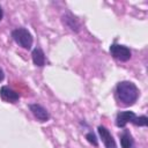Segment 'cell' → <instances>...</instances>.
<instances>
[{"label": "cell", "instance_id": "8fae6325", "mask_svg": "<svg viewBox=\"0 0 148 148\" xmlns=\"http://www.w3.org/2000/svg\"><path fill=\"white\" fill-rule=\"evenodd\" d=\"M132 124L136 125V126H147L148 124V118L146 116H140V117H135L132 121Z\"/></svg>", "mask_w": 148, "mask_h": 148}, {"label": "cell", "instance_id": "6da1fadb", "mask_svg": "<svg viewBox=\"0 0 148 148\" xmlns=\"http://www.w3.org/2000/svg\"><path fill=\"white\" fill-rule=\"evenodd\" d=\"M139 92L140 91L135 83L131 81H121L116 87V96L118 101L125 106L133 105L139 98Z\"/></svg>", "mask_w": 148, "mask_h": 148}, {"label": "cell", "instance_id": "7a4b0ae2", "mask_svg": "<svg viewBox=\"0 0 148 148\" xmlns=\"http://www.w3.org/2000/svg\"><path fill=\"white\" fill-rule=\"evenodd\" d=\"M12 37L16 42V44H18L21 47H23L25 50L31 49L32 43H34V38H32V35L25 28L14 29L12 31Z\"/></svg>", "mask_w": 148, "mask_h": 148}, {"label": "cell", "instance_id": "4fadbf2b", "mask_svg": "<svg viewBox=\"0 0 148 148\" xmlns=\"http://www.w3.org/2000/svg\"><path fill=\"white\" fill-rule=\"evenodd\" d=\"M5 79V73H3V71H2V68L0 67V82L2 81Z\"/></svg>", "mask_w": 148, "mask_h": 148}, {"label": "cell", "instance_id": "52a82bcc", "mask_svg": "<svg viewBox=\"0 0 148 148\" xmlns=\"http://www.w3.org/2000/svg\"><path fill=\"white\" fill-rule=\"evenodd\" d=\"M135 113L133 111H121L117 114L116 118V125L118 127H125L127 123H132L135 118Z\"/></svg>", "mask_w": 148, "mask_h": 148}, {"label": "cell", "instance_id": "7c38bea8", "mask_svg": "<svg viewBox=\"0 0 148 148\" xmlns=\"http://www.w3.org/2000/svg\"><path fill=\"white\" fill-rule=\"evenodd\" d=\"M86 139H87V141L89 142V143H91V145H94V146H98V140H97V138H96V135L92 133V132H89V133H87L86 134Z\"/></svg>", "mask_w": 148, "mask_h": 148}, {"label": "cell", "instance_id": "3957f363", "mask_svg": "<svg viewBox=\"0 0 148 148\" xmlns=\"http://www.w3.org/2000/svg\"><path fill=\"white\" fill-rule=\"evenodd\" d=\"M110 53L111 56L120 61H127L131 59V50L125 46V45H120V44H112L110 46Z\"/></svg>", "mask_w": 148, "mask_h": 148}, {"label": "cell", "instance_id": "277c9868", "mask_svg": "<svg viewBox=\"0 0 148 148\" xmlns=\"http://www.w3.org/2000/svg\"><path fill=\"white\" fill-rule=\"evenodd\" d=\"M29 109H30V111L32 112V114L35 116V118H36L37 120L42 121V123L47 121V120L50 119V117H51L50 113H49V111H47L44 106H42L40 104H37V103L30 104V105H29Z\"/></svg>", "mask_w": 148, "mask_h": 148}, {"label": "cell", "instance_id": "30bf717a", "mask_svg": "<svg viewBox=\"0 0 148 148\" xmlns=\"http://www.w3.org/2000/svg\"><path fill=\"white\" fill-rule=\"evenodd\" d=\"M133 138L128 131H124L123 134L120 135V145L123 148H132L133 147Z\"/></svg>", "mask_w": 148, "mask_h": 148}, {"label": "cell", "instance_id": "ba28073f", "mask_svg": "<svg viewBox=\"0 0 148 148\" xmlns=\"http://www.w3.org/2000/svg\"><path fill=\"white\" fill-rule=\"evenodd\" d=\"M62 23L67 28H69L72 31H75V32L80 31V23L76 20V17L74 15H72L71 13H67V14L62 15Z\"/></svg>", "mask_w": 148, "mask_h": 148}, {"label": "cell", "instance_id": "5bb4252c", "mask_svg": "<svg viewBox=\"0 0 148 148\" xmlns=\"http://www.w3.org/2000/svg\"><path fill=\"white\" fill-rule=\"evenodd\" d=\"M2 17H3V10H2V8H1V6H0V21L2 20Z\"/></svg>", "mask_w": 148, "mask_h": 148}, {"label": "cell", "instance_id": "8992f818", "mask_svg": "<svg viewBox=\"0 0 148 148\" xmlns=\"http://www.w3.org/2000/svg\"><path fill=\"white\" fill-rule=\"evenodd\" d=\"M0 97L2 98V101L8 102V103H16L18 101V94L16 91H14L13 89H10L7 86H3L0 88Z\"/></svg>", "mask_w": 148, "mask_h": 148}, {"label": "cell", "instance_id": "5b68a950", "mask_svg": "<svg viewBox=\"0 0 148 148\" xmlns=\"http://www.w3.org/2000/svg\"><path fill=\"white\" fill-rule=\"evenodd\" d=\"M98 133L102 138V141L105 145V148H117V143L113 139V136L111 135V133L109 132V130L104 126H98Z\"/></svg>", "mask_w": 148, "mask_h": 148}, {"label": "cell", "instance_id": "9c48e42d", "mask_svg": "<svg viewBox=\"0 0 148 148\" xmlns=\"http://www.w3.org/2000/svg\"><path fill=\"white\" fill-rule=\"evenodd\" d=\"M31 57H32V61L36 66L42 67L45 65V54L42 49H35L31 53Z\"/></svg>", "mask_w": 148, "mask_h": 148}]
</instances>
